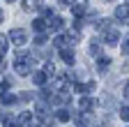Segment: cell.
Masks as SVG:
<instances>
[{"instance_id": "cell-1", "label": "cell", "mask_w": 129, "mask_h": 127, "mask_svg": "<svg viewBox=\"0 0 129 127\" xmlns=\"http://www.w3.org/2000/svg\"><path fill=\"white\" fill-rule=\"evenodd\" d=\"M9 39H12V44H14V46H23V44L28 42V35H25V30L14 28L12 33H9Z\"/></svg>"}, {"instance_id": "cell-2", "label": "cell", "mask_w": 129, "mask_h": 127, "mask_svg": "<svg viewBox=\"0 0 129 127\" xmlns=\"http://www.w3.org/2000/svg\"><path fill=\"white\" fill-rule=\"evenodd\" d=\"M32 62H35V60H32V58H28V60H19V62H16V74H19V76H28L30 74V67H32Z\"/></svg>"}, {"instance_id": "cell-3", "label": "cell", "mask_w": 129, "mask_h": 127, "mask_svg": "<svg viewBox=\"0 0 129 127\" xmlns=\"http://www.w3.org/2000/svg\"><path fill=\"white\" fill-rule=\"evenodd\" d=\"M104 42L106 44H118V39H120V30L118 28H108V30H104Z\"/></svg>"}, {"instance_id": "cell-4", "label": "cell", "mask_w": 129, "mask_h": 127, "mask_svg": "<svg viewBox=\"0 0 129 127\" xmlns=\"http://www.w3.org/2000/svg\"><path fill=\"white\" fill-rule=\"evenodd\" d=\"M16 120H19V125H21V127H28L30 122H35V118H32V113H30V111H23V113L16 118Z\"/></svg>"}, {"instance_id": "cell-5", "label": "cell", "mask_w": 129, "mask_h": 127, "mask_svg": "<svg viewBox=\"0 0 129 127\" xmlns=\"http://www.w3.org/2000/svg\"><path fill=\"white\" fill-rule=\"evenodd\" d=\"M23 9H28V12L42 9V0H23Z\"/></svg>"}, {"instance_id": "cell-6", "label": "cell", "mask_w": 129, "mask_h": 127, "mask_svg": "<svg viewBox=\"0 0 129 127\" xmlns=\"http://www.w3.org/2000/svg\"><path fill=\"white\" fill-rule=\"evenodd\" d=\"M115 19L118 21H129V7H118L115 9Z\"/></svg>"}, {"instance_id": "cell-7", "label": "cell", "mask_w": 129, "mask_h": 127, "mask_svg": "<svg viewBox=\"0 0 129 127\" xmlns=\"http://www.w3.org/2000/svg\"><path fill=\"white\" fill-rule=\"evenodd\" d=\"M60 56H62V60L67 62V65H74V51H72V49H62Z\"/></svg>"}, {"instance_id": "cell-8", "label": "cell", "mask_w": 129, "mask_h": 127, "mask_svg": "<svg viewBox=\"0 0 129 127\" xmlns=\"http://www.w3.org/2000/svg\"><path fill=\"white\" fill-rule=\"evenodd\" d=\"M78 104H81V109H83V111H90V109L94 106V99H92V97H85V95H83Z\"/></svg>"}, {"instance_id": "cell-9", "label": "cell", "mask_w": 129, "mask_h": 127, "mask_svg": "<svg viewBox=\"0 0 129 127\" xmlns=\"http://www.w3.org/2000/svg\"><path fill=\"white\" fill-rule=\"evenodd\" d=\"M48 28H51L53 33H58V30L62 28V19H60V16H55V14H53V16H51V23H48Z\"/></svg>"}, {"instance_id": "cell-10", "label": "cell", "mask_w": 129, "mask_h": 127, "mask_svg": "<svg viewBox=\"0 0 129 127\" xmlns=\"http://www.w3.org/2000/svg\"><path fill=\"white\" fill-rule=\"evenodd\" d=\"M32 30H35V33H44V30H46V23L42 19H35V21H32Z\"/></svg>"}, {"instance_id": "cell-11", "label": "cell", "mask_w": 129, "mask_h": 127, "mask_svg": "<svg viewBox=\"0 0 129 127\" xmlns=\"http://www.w3.org/2000/svg\"><path fill=\"white\" fill-rule=\"evenodd\" d=\"M108 65H111V58H99V62H97V69H99V72H106Z\"/></svg>"}, {"instance_id": "cell-12", "label": "cell", "mask_w": 129, "mask_h": 127, "mask_svg": "<svg viewBox=\"0 0 129 127\" xmlns=\"http://www.w3.org/2000/svg\"><path fill=\"white\" fill-rule=\"evenodd\" d=\"M32 81H35L37 86H44V81H46V74H44V72H35V74H32Z\"/></svg>"}, {"instance_id": "cell-13", "label": "cell", "mask_w": 129, "mask_h": 127, "mask_svg": "<svg viewBox=\"0 0 129 127\" xmlns=\"http://www.w3.org/2000/svg\"><path fill=\"white\" fill-rule=\"evenodd\" d=\"M55 118H58V120H62V122H67V120H69V111H67V109L55 111Z\"/></svg>"}, {"instance_id": "cell-14", "label": "cell", "mask_w": 129, "mask_h": 127, "mask_svg": "<svg viewBox=\"0 0 129 127\" xmlns=\"http://www.w3.org/2000/svg\"><path fill=\"white\" fill-rule=\"evenodd\" d=\"M16 102H19L16 95H5V97H3V104H7V106H12V104H16Z\"/></svg>"}, {"instance_id": "cell-15", "label": "cell", "mask_w": 129, "mask_h": 127, "mask_svg": "<svg viewBox=\"0 0 129 127\" xmlns=\"http://www.w3.org/2000/svg\"><path fill=\"white\" fill-rule=\"evenodd\" d=\"M74 16H76V19L85 16V7H83V5H76V7H74Z\"/></svg>"}, {"instance_id": "cell-16", "label": "cell", "mask_w": 129, "mask_h": 127, "mask_svg": "<svg viewBox=\"0 0 129 127\" xmlns=\"http://www.w3.org/2000/svg\"><path fill=\"white\" fill-rule=\"evenodd\" d=\"M76 127H90V118L88 116H81L78 122H76Z\"/></svg>"}, {"instance_id": "cell-17", "label": "cell", "mask_w": 129, "mask_h": 127, "mask_svg": "<svg viewBox=\"0 0 129 127\" xmlns=\"http://www.w3.org/2000/svg\"><path fill=\"white\" fill-rule=\"evenodd\" d=\"M5 51H7V37H5V35H0V56H3Z\"/></svg>"}, {"instance_id": "cell-18", "label": "cell", "mask_w": 129, "mask_h": 127, "mask_svg": "<svg viewBox=\"0 0 129 127\" xmlns=\"http://www.w3.org/2000/svg\"><path fill=\"white\" fill-rule=\"evenodd\" d=\"M120 118L129 122V106H122V109H120Z\"/></svg>"}, {"instance_id": "cell-19", "label": "cell", "mask_w": 129, "mask_h": 127, "mask_svg": "<svg viewBox=\"0 0 129 127\" xmlns=\"http://www.w3.org/2000/svg\"><path fill=\"white\" fill-rule=\"evenodd\" d=\"M90 53H92V56L99 53V42H90Z\"/></svg>"}, {"instance_id": "cell-20", "label": "cell", "mask_w": 129, "mask_h": 127, "mask_svg": "<svg viewBox=\"0 0 129 127\" xmlns=\"http://www.w3.org/2000/svg\"><path fill=\"white\" fill-rule=\"evenodd\" d=\"M44 74H55V67L51 62H44Z\"/></svg>"}, {"instance_id": "cell-21", "label": "cell", "mask_w": 129, "mask_h": 127, "mask_svg": "<svg viewBox=\"0 0 129 127\" xmlns=\"http://www.w3.org/2000/svg\"><path fill=\"white\" fill-rule=\"evenodd\" d=\"M122 53L129 56V39H124V44H122Z\"/></svg>"}, {"instance_id": "cell-22", "label": "cell", "mask_w": 129, "mask_h": 127, "mask_svg": "<svg viewBox=\"0 0 129 127\" xmlns=\"http://www.w3.org/2000/svg\"><path fill=\"white\" fill-rule=\"evenodd\" d=\"M122 92H124V97H129V81L124 83V90H122Z\"/></svg>"}, {"instance_id": "cell-23", "label": "cell", "mask_w": 129, "mask_h": 127, "mask_svg": "<svg viewBox=\"0 0 129 127\" xmlns=\"http://www.w3.org/2000/svg\"><path fill=\"white\" fill-rule=\"evenodd\" d=\"M72 3V0H60V5H69Z\"/></svg>"}, {"instance_id": "cell-24", "label": "cell", "mask_w": 129, "mask_h": 127, "mask_svg": "<svg viewBox=\"0 0 129 127\" xmlns=\"http://www.w3.org/2000/svg\"><path fill=\"white\" fill-rule=\"evenodd\" d=\"M28 127H42V125H37V122H30V125H28Z\"/></svg>"}, {"instance_id": "cell-25", "label": "cell", "mask_w": 129, "mask_h": 127, "mask_svg": "<svg viewBox=\"0 0 129 127\" xmlns=\"http://www.w3.org/2000/svg\"><path fill=\"white\" fill-rule=\"evenodd\" d=\"M3 19H5V14H3V9H0V23H3Z\"/></svg>"}, {"instance_id": "cell-26", "label": "cell", "mask_w": 129, "mask_h": 127, "mask_svg": "<svg viewBox=\"0 0 129 127\" xmlns=\"http://www.w3.org/2000/svg\"><path fill=\"white\" fill-rule=\"evenodd\" d=\"M7 3H14V0H7Z\"/></svg>"}, {"instance_id": "cell-27", "label": "cell", "mask_w": 129, "mask_h": 127, "mask_svg": "<svg viewBox=\"0 0 129 127\" xmlns=\"http://www.w3.org/2000/svg\"><path fill=\"white\" fill-rule=\"evenodd\" d=\"M108 3H113V0H108Z\"/></svg>"}, {"instance_id": "cell-28", "label": "cell", "mask_w": 129, "mask_h": 127, "mask_svg": "<svg viewBox=\"0 0 129 127\" xmlns=\"http://www.w3.org/2000/svg\"><path fill=\"white\" fill-rule=\"evenodd\" d=\"M127 3H129V0H127Z\"/></svg>"}]
</instances>
